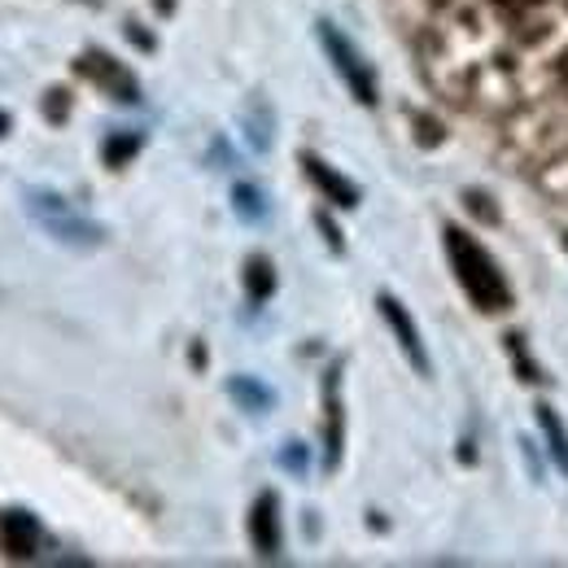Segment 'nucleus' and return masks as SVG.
I'll use <instances>...</instances> for the list:
<instances>
[{
	"mask_svg": "<svg viewBox=\"0 0 568 568\" xmlns=\"http://www.w3.org/2000/svg\"><path fill=\"white\" fill-rule=\"evenodd\" d=\"M538 428H542V437H547V450L556 455V464L568 473V428H565V420L556 416V407H538Z\"/></svg>",
	"mask_w": 568,
	"mask_h": 568,
	"instance_id": "nucleus-10",
	"label": "nucleus"
},
{
	"mask_svg": "<svg viewBox=\"0 0 568 568\" xmlns=\"http://www.w3.org/2000/svg\"><path fill=\"white\" fill-rule=\"evenodd\" d=\"M136 149H141V136H128V132H123V136H110V141L101 144V158H105V166L119 171V166H128V158H132Z\"/></svg>",
	"mask_w": 568,
	"mask_h": 568,
	"instance_id": "nucleus-13",
	"label": "nucleus"
},
{
	"mask_svg": "<svg viewBox=\"0 0 568 568\" xmlns=\"http://www.w3.org/2000/svg\"><path fill=\"white\" fill-rule=\"evenodd\" d=\"M315 27H320V44H324L333 71L342 74V83L351 88V97H355L358 105H376V74L367 67V58L355 49V40L346 31H337L333 22H315Z\"/></svg>",
	"mask_w": 568,
	"mask_h": 568,
	"instance_id": "nucleus-3",
	"label": "nucleus"
},
{
	"mask_svg": "<svg viewBox=\"0 0 568 568\" xmlns=\"http://www.w3.org/2000/svg\"><path fill=\"white\" fill-rule=\"evenodd\" d=\"M442 236H446L450 272H455L459 288L477 302V311H486V315L507 311V306H511V284H507V276L498 272V263L490 258V250H486L477 236H468L464 227H446Z\"/></svg>",
	"mask_w": 568,
	"mask_h": 568,
	"instance_id": "nucleus-1",
	"label": "nucleus"
},
{
	"mask_svg": "<svg viewBox=\"0 0 568 568\" xmlns=\"http://www.w3.org/2000/svg\"><path fill=\"white\" fill-rule=\"evenodd\" d=\"M302 166H306V175L320 184V193L328 197V202H337V206H346V211H355L358 206V189L346 180V175H337L324 158H315V153H302Z\"/></svg>",
	"mask_w": 568,
	"mask_h": 568,
	"instance_id": "nucleus-8",
	"label": "nucleus"
},
{
	"mask_svg": "<svg viewBox=\"0 0 568 568\" xmlns=\"http://www.w3.org/2000/svg\"><path fill=\"white\" fill-rule=\"evenodd\" d=\"M40 542H44V529H40V520L27 507H13V511L0 516V547H4V556L31 560L40 551Z\"/></svg>",
	"mask_w": 568,
	"mask_h": 568,
	"instance_id": "nucleus-7",
	"label": "nucleus"
},
{
	"mask_svg": "<svg viewBox=\"0 0 568 568\" xmlns=\"http://www.w3.org/2000/svg\"><path fill=\"white\" fill-rule=\"evenodd\" d=\"M227 394H232V403H236L241 412H250V416H263V412H272V403H276V394H272L263 381H254V376H232V381H227Z\"/></svg>",
	"mask_w": 568,
	"mask_h": 568,
	"instance_id": "nucleus-9",
	"label": "nucleus"
},
{
	"mask_svg": "<svg viewBox=\"0 0 568 568\" xmlns=\"http://www.w3.org/2000/svg\"><path fill=\"white\" fill-rule=\"evenodd\" d=\"M250 542L263 560H276L284 547V529H281V498L276 490H263L254 498V511H250Z\"/></svg>",
	"mask_w": 568,
	"mask_h": 568,
	"instance_id": "nucleus-6",
	"label": "nucleus"
},
{
	"mask_svg": "<svg viewBox=\"0 0 568 568\" xmlns=\"http://www.w3.org/2000/svg\"><path fill=\"white\" fill-rule=\"evenodd\" d=\"M0 136H9V114L0 110Z\"/></svg>",
	"mask_w": 568,
	"mask_h": 568,
	"instance_id": "nucleus-15",
	"label": "nucleus"
},
{
	"mask_svg": "<svg viewBox=\"0 0 568 568\" xmlns=\"http://www.w3.org/2000/svg\"><path fill=\"white\" fill-rule=\"evenodd\" d=\"M272 288H276V272H272V263H267L263 254H254V258L245 263V293H250V302H267V297H272Z\"/></svg>",
	"mask_w": 568,
	"mask_h": 568,
	"instance_id": "nucleus-11",
	"label": "nucleus"
},
{
	"mask_svg": "<svg viewBox=\"0 0 568 568\" xmlns=\"http://www.w3.org/2000/svg\"><path fill=\"white\" fill-rule=\"evenodd\" d=\"M74 71L83 74V79H92L97 88H105L114 101H141V83H136V74L128 71V67H119L110 53H101V49H92V53H83L79 62H74Z\"/></svg>",
	"mask_w": 568,
	"mask_h": 568,
	"instance_id": "nucleus-4",
	"label": "nucleus"
},
{
	"mask_svg": "<svg viewBox=\"0 0 568 568\" xmlns=\"http://www.w3.org/2000/svg\"><path fill=\"white\" fill-rule=\"evenodd\" d=\"M281 464L288 468V473H306V450L297 446V442H288L281 450Z\"/></svg>",
	"mask_w": 568,
	"mask_h": 568,
	"instance_id": "nucleus-14",
	"label": "nucleus"
},
{
	"mask_svg": "<svg viewBox=\"0 0 568 568\" xmlns=\"http://www.w3.org/2000/svg\"><path fill=\"white\" fill-rule=\"evenodd\" d=\"M376 306H381V315H385V324L394 328V337H398V346H403V355H407V363L420 372V376H428L433 372V363H428V351H425V337H420V328H416V320L407 315V306L394 297V293H381L376 297Z\"/></svg>",
	"mask_w": 568,
	"mask_h": 568,
	"instance_id": "nucleus-5",
	"label": "nucleus"
},
{
	"mask_svg": "<svg viewBox=\"0 0 568 568\" xmlns=\"http://www.w3.org/2000/svg\"><path fill=\"white\" fill-rule=\"evenodd\" d=\"M232 211L241 214L245 223H258V219H267V202H263V193L254 184H236L232 189Z\"/></svg>",
	"mask_w": 568,
	"mask_h": 568,
	"instance_id": "nucleus-12",
	"label": "nucleus"
},
{
	"mask_svg": "<svg viewBox=\"0 0 568 568\" xmlns=\"http://www.w3.org/2000/svg\"><path fill=\"white\" fill-rule=\"evenodd\" d=\"M22 214H27L49 241H58V245H67V250L88 254V250H101V245H105V227H101L97 219H88L83 211H74L62 193H53V189H44V184H27V189H22Z\"/></svg>",
	"mask_w": 568,
	"mask_h": 568,
	"instance_id": "nucleus-2",
	"label": "nucleus"
}]
</instances>
